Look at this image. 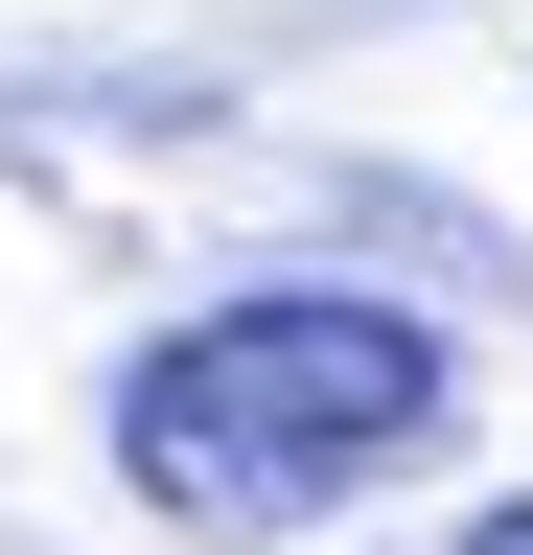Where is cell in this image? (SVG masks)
Masks as SVG:
<instances>
[{
	"instance_id": "cell-1",
	"label": "cell",
	"mask_w": 533,
	"mask_h": 555,
	"mask_svg": "<svg viewBox=\"0 0 533 555\" xmlns=\"http://www.w3.org/2000/svg\"><path fill=\"white\" fill-rule=\"evenodd\" d=\"M464 416L441 324L418 301H325V278H255V301L163 324L140 371H116V463H140V509L186 532H325L348 486H394Z\"/></svg>"
},
{
	"instance_id": "cell-2",
	"label": "cell",
	"mask_w": 533,
	"mask_h": 555,
	"mask_svg": "<svg viewBox=\"0 0 533 555\" xmlns=\"http://www.w3.org/2000/svg\"><path fill=\"white\" fill-rule=\"evenodd\" d=\"M464 555H533V509H487V532H464Z\"/></svg>"
}]
</instances>
